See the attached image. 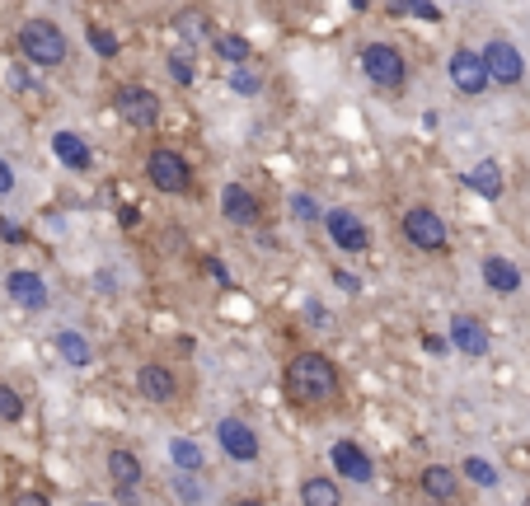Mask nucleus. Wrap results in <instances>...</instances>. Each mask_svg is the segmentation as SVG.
<instances>
[{"label":"nucleus","mask_w":530,"mask_h":506,"mask_svg":"<svg viewBox=\"0 0 530 506\" xmlns=\"http://www.w3.org/2000/svg\"><path fill=\"white\" fill-rule=\"evenodd\" d=\"M282 385H287V398L300 408H319V404H334L338 389H343V371L329 352H296L287 371H282Z\"/></svg>","instance_id":"obj_1"},{"label":"nucleus","mask_w":530,"mask_h":506,"mask_svg":"<svg viewBox=\"0 0 530 506\" xmlns=\"http://www.w3.org/2000/svg\"><path fill=\"white\" fill-rule=\"evenodd\" d=\"M19 52H24V61L29 66H38V71H56V66H66V57H71V42H66V33H61V24H52V19H24L19 24Z\"/></svg>","instance_id":"obj_2"},{"label":"nucleus","mask_w":530,"mask_h":506,"mask_svg":"<svg viewBox=\"0 0 530 506\" xmlns=\"http://www.w3.org/2000/svg\"><path fill=\"white\" fill-rule=\"evenodd\" d=\"M357 61H361V75L385 94L404 90V80H409V57H404L395 42H366Z\"/></svg>","instance_id":"obj_3"},{"label":"nucleus","mask_w":530,"mask_h":506,"mask_svg":"<svg viewBox=\"0 0 530 506\" xmlns=\"http://www.w3.org/2000/svg\"><path fill=\"white\" fill-rule=\"evenodd\" d=\"M146 183L165 197H183V193H193V164L174 145H155L146 155Z\"/></svg>","instance_id":"obj_4"},{"label":"nucleus","mask_w":530,"mask_h":506,"mask_svg":"<svg viewBox=\"0 0 530 506\" xmlns=\"http://www.w3.org/2000/svg\"><path fill=\"white\" fill-rule=\"evenodd\" d=\"M113 109L117 118L132 126V132H155L160 118H165V99H160L155 90H146V84H117L113 90Z\"/></svg>","instance_id":"obj_5"},{"label":"nucleus","mask_w":530,"mask_h":506,"mask_svg":"<svg viewBox=\"0 0 530 506\" xmlns=\"http://www.w3.org/2000/svg\"><path fill=\"white\" fill-rule=\"evenodd\" d=\"M399 230L418 253H446V244H451V230H446L437 206H409L404 221H399Z\"/></svg>","instance_id":"obj_6"},{"label":"nucleus","mask_w":530,"mask_h":506,"mask_svg":"<svg viewBox=\"0 0 530 506\" xmlns=\"http://www.w3.org/2000/svg\"><path fill=\"white\" fill-rule=\"evenodd\" d=\"M319 225H324V235H329V244L343 249V253H366L371 249V230H366V221L357 216V211H348V206L324 211Z\"/></svg>","instance_id":"obj_7"},{"label":"nucleus","mask_w":530,"mask_h":506,"mask_svg":"<svg viewBox=\"0 0 530 506\" xmlns=\"http://www.w3.org/2000/svg\"><path fill=\"white\" fill-rule=\"evenodd\" d=\"M479 57H483L488 84H521L526 80V57H521V48L512 38H493Z\"/></svg>","instance_id":"obj_8"},{"label":"nucleus","mask_w":530,"mask_h":506,"mask_svg":"<svg viewBox=\"0 0 530 506\" xmlns=\"http://www.w3.org/2000/svg\"><path fill=\"white\" fill-rule=\"evenodd\" d=\"M216 446H221V455L235 459V464H254L263 455V441H258V432L244 417H221L216 422Z\"/></svg>","instance_id":"obj_9"},{"label":"nucleus","mask_w":530,"mask_h":506,"mask_svg":"<svg viewBox=\"0 0 530 506\" xmlns=\"http://www.w3.org/2000/svg\"><path fill=\"white\" fill-rule=\"evenodd\" d=\"M329 464H334L338 483H371L376 478V459L366 455V446H357V441H348V436L329 446Z\"/></svg>","instance_id":"obj_10"},{"label":"nucleus","mask_w":530,"mask_h":506,"mask_svg":"<svg viewBox=\"0 0 530 506\" xmlns=\"http://www.w3.org/2000/svg\"><path fill=\"white\" fill-rule=\"evenodd\" d=\"M446 75H451V84H456L460 94H470V99H479V94L488 90L483 57H479L474 48H456V52H451V61H446Z\"/></svg>","instance_id":"obj_11"},{"label":"nucleus","mask_w":530,"mask_h":506,"mask_svg":"<svg viewBox=\"0 0 530 506\" xmlns=\"http://www.w3.org/2000/svg\"><path fill=\"white\" fill-rule=\"evenodd\" d=\"M418 493L427 497V506H456L460 474L451 469V464H422L418 469Z\"/></svg>","instance_id":"obj_12"},{"label":"nucleus","mask_w":530,"mask_h":506,"mask_svg":"<svg viewBox=\"0 0 530 506\" xmlns=\"http://www.w3.org/2000/svg\"><path fill=\"white\" fill-rule=\"evenodd\" d=\"M456 352H465V356H488V347H493V333H488V324L479 319V314H451V328H446Z\"/></svg>","instance_id":"obj_13"},{"label":"nucleus","mask_w":530,"mask_h":506,"mask_svg":"<svg viewBox=\"0 0 530 506\" xmlns=\"http://www.w3.org/2000/svg\"><path fill=\"white\" fill-rule=\"evenodd\" d=\"M5 295H10L19 310H48V301H52L43 272H33V267H14L10 277H5Z\"/></svg>","instance_id":"obj_14"},{"label":"nucleus","mask_w":530,"mask_h":506,"mask_svg":"<svg viewBox=\"0 0 530 506\" xmlns=\"http://www.w3.org/2000/svg\"><path fill=\"white\" fill-rule=\"evenodd\" d=\"M221 216H226L230 225H239V230H254L263 221V202L244 183H226L221 188Z\"/></svg>","instance_id":"obj_15"},{"label":"nucleus","mask_w":530,"mask_h":506,"mask_svg":"<svg viewBox=\"0 0 530 506\" xmlns=\"http://www.w3.org/2000/svg\"><path fill=\"white\" fill-rule=\"evenodd\" d=\"M136 394L141 398H151V404H169V398L178 394V380L169 366H160V362H141L136 366Z\"/></svg>","instance_id":"obj_16"},{"label":"nucleus","mask_w":530,"mask_h":506,"mask_svg":"<svg viewBox=\"0 0 530 506\" xmlns=\"http://www.w3.org/2000/svg\"><path fill=\"white\" fill-rule=\"evenodd\" d=\"M479 277H483V286L493 291V295H517L521 291V267L512 263V258H502V253H488V258L479 263Z\"/></svg>","instance_id":"obj_17"},{"label":"nucleus","mask_w":530,"mask_h":506,"mask_svg":"<svg viewBox=\"0 0 530 506\" xmlns=\"http://www.w3.org/2000/svg\"><path fill=\"white\" fill-rule=\"evenodd\" d=\"M104 469H109V483L117 493H136L141 488V478H146V469H141V459L127 450V446H113L104 455Z\"/></svg>","instance_id":"obj_18"},{"label":"nucleus","mask_w":530,"mask_h":506,"mask_svg":"<svg viewBox=\"0 0 530 506\" xmlns=\"http://www.w3.org/2000/svg\"><path fill=\"white\" fill-rule=\"evenodd\" d=\"M52 155H56L61 169H71V174H85L94 164V151L80 132H52Z\"/></svg>","instance_id":"obj_19"},{"label":"nucleus","mask_w":530,"mask_h":506,"mask_svg":"<svg viewBox=\"0 0 530 506\" xmlns=\"http://www.w3.org/2000/svg\"><path fill=\"white\" fill-rule=\"evenodd\" d=\"M460 183L470 188L474 197H483V202H498V197L507 193V183H502V164H498V160H479Z\"/></svg>","instance_id":"obj_20"},{"label":"nucleus","mask_w":530,"mask_h":506,"mask_svg":"<svg viewBox=\"0 0 530 506\" xmlns=\"http://www.w3.org/2000/svg\"><path fill=\"white\" fill-rule=\"evenodd\" d=\"M300 506H343V483L334 474H305L300 478Z\"/></svg>","instance_id":"obj_21"},{"label":"nucleus","mask_w":530,"mask_h":506,"mask_svg":"<svg viewBox=\"0 0 530 506\" xmlns=\"http://www.w3.org/2000/svg\"><path fill=\"white\" fill-rule=\"evenodd\" d=\"M56 352H61V362L66 366H90L94 362V347H90V337L85 333H75V328H56Z\"/></svg>","instance_id":"obj_22"},{"label":"nucleus","mask_w":530,"mask_h":506,"mask_svg":"<svg viewBox=\"0 0 530 506\" xmlns=\"http://www.w3.org/2000/svg\"><path fill=\"white\" fill-rule=\"evenodd\" d=\"M169 459H174V469L178 474H197L202 469V446H197V441L193 436H169Z\"/></svg>","instance_id":"obj_23"},{"label":"nucleus","mask_w":530,"mask_h":506,"mask_svg":"<svg viewBox=\"0 0 530 506\" xmlns=\"http://www.w3.org/2000/svg\"><path fill=\"white\" fill-rule=\"evenodd\" d=\"M460 478L474 483V488H498V469H493L483 455H465V459H460Z\"/></svg>","instance_id":"obj_24"},{"label":"nucleus","mask_w":530,"mask_h":506,"mask_svg":"<svg viewBox=\"0 0 530 506\" xmlns=\"http://www.w3.org/2000/svg\"><path fill=\"white\" fill-rule=\"evenodd\" d=\"M249 38L244 33H216V57L221 61H230V66H244V61H249Z\"/></svg>","instance_id":"obj_25"},{"label":"nucleus","mask_w":530,"mask_h":506,"mask_svg":"<svg viewBox=\"0 0 530 506\" xmlns=\"http://www.w3.org/2000/svg\"><path fill=\"white\" fill-rule=\"evenodd\" d=\"M85 38H90V48H94L99 57H104V61H113V57L122 52V42H117V33H113L109 24H90Z\"/></svg>","instance_id":"obj_26"},{"label":"nucleus","mask_w":530,"mask_h":506,"mask_svg":"<svg viewBox=\"0 0 530 506\" xmlns=\"http://www.w3.org/2000/svg\"><path fill=\"white\" fill-rule=\"evenodd\" d=\"M226 84H230L235 94L254 99V94L263 90V75H258V71H249V66H230V71H226Z\"/></svg>","instance_id":"obj_27"},{"label":"nucleus","mask_w":530,"mask_h":506,"mask_svg":"<svg viewBox=\"0 0 530 506\" xmlns=\"http://www.w3.org/2000/svg\"><path fill=\"white\" fill-rule=\"evenodd\" d=\"M169 75L178 80V84H197V57L193 52H169Z\"/></svg>","instance_id":"obj_28"},{"label":"nucleus","mask_w":530,"mask_h":506,"mask_svg":"<svg viewBox=\"0 0 530 506\" xmlns=\"http://www.w3.org/2000/svg\"><path fill=\"white\" fill-rule=\"evenodd\" d=\"M291 216L300 221V225H315V221H324V211H319V202L310 197V193H291Z\"/></svg>","instance_id":"obj_29"},{"label":"nucleus","mask_w":530,"mask_h":506,"mask_svg":"<svg viewBox=\"0 0 530 506\" xmlns=\"http://www.w3.org/2000/svg\"><path fill=\"white\" fill-rule=\"evenodd\" d=\"M24 394H19L14 385H0V422H19V417H24Z\"/></svg>","instance_id":"obj_30"},{"label":"nucleus","mask_w":530,"mask_h":506,"mask_svg":"<svg viewBox=\"0 0 530 506\" xmlns=\"http://www.w3.org/2000/svg\"><path fill=\"white\" fill-rule=\"evenodd\" d=\"M334 286H338L343 295H361V277H357V272H343V267H334Z\"/></svg>","instance_id":"obj_31"},{"label":"nucleus","mask_w":530,"mask_h":506,"mask_svg":"<svg viewBox=\"0 0 530 506\" xmlns=\"http://www.w3.org/2000/svg\"><path fill=\"white\" fill-rule=\"evenodd\" d=\"M174 493H178V502H193V506L202 502V488H197V483H193L188 474H183V478L174 483Z\"/></svg>","instance_id":"obj_32"},{"label":"nucleus","mask_w":530,"mask_h":506,"mask_svg":"<svg viewBox=\"0 0 530 506\" xmlns=\"http://www.w3.org/2000/svg\"><path fill=\"white\" fill-rule=\"evenodd\" d=\"M404 14L422 19V24H437V19H441V10H437V5H404Z\"/></svg>","instance_id":"obj_33"},{"label":"nucleus","mask_w":530,"mask_h":506,"mask_svg":"<svg viewBox=\"0 0 530 506\" xmlns=\"http://www.w3.org/2000/svg\"><path fill=\"white\" fill-rule=\"evenodd\" d=\"M10 193H14V164L0 160V197H10Z\"/></svg>","instance_id":"obj_34"},{"label":"nucleus","mask_w":530,"mask_h":506,"mask_svg":"<svg viewBox=\"0 0 530 506\" xmlns=\"http://www.w3.org/2000/svg\"><path fill=\"white\" fill-rule=\"evenodd\" d=\"M10 506H52L43 493H19V497H10Z\"/></svg>","instance_id":"obj_35"},{"label":"nucleus","mask_w":530,"mask_h":506,"mask_svg":"<svg viewBox=\"0 0 530 506\" xmlns=\"http://www.w3.org/2000/svg\"><path fill=\"white\" fill-rule=\"evenodd\" d=\"M207 272H212V277H216L221 286H230V272H226V267H221L216 258H207Z\"/></svg>","instance_id":"obj_36"},{"label":"nucleus","mask_w":530,"mask_h":506,"mask_svg":"<svg viewBox=\"0 0 530 506\" xmlns=\"http://www.w3.org/2000/svg\"><path fill=\"white\" fill-rule=\"evenodd\" d=\"M0 235H5L10 244H24V230H19V225H0Z\"/></svg>","instance_id":"obj_37"},{"label":"nucleus","mask_w":530,"mask_h":506,"mask_svg":"<svg viewBox=\"0 0 530 506\" xmlns=\"http://www.w3.org/2000/svg\"><path fill=\"white\" fill-rule=\"evenodd\" d=\"M235 506H263L258 497H235Z\"/></svg>","instance_id":"obj_38"},{"label":"nucleus","mask_w":530,"mask_h":506,"mask_svg":"<svg viewBox=\"0 0 530 506\" xmlns=\"http://www.w3.org/2000/svg\"><path fill=\"white\" fill-rule=\"evenodd\" d=\"M85 506H109V502H85Z\"/></svg>","instance_id":"obj_39"}]
</instances>
